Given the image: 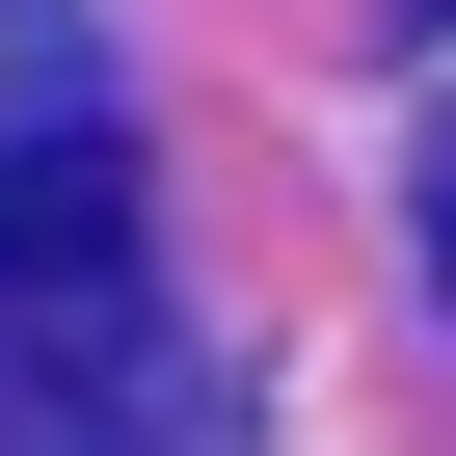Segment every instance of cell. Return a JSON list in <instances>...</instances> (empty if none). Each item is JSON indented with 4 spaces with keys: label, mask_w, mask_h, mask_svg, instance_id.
<instances>
[{
    "label": "cell",
    "mask_w": 456,
    "mask_h": 456,
    "mask_svg": "<svg viewBox=\"0 0 456 456\" xmlns=\"http://www.w3.org/2000/svg\"><path fill=\"white\" fill-rule=\"evenodd\" d=\"M0 429H161V188L108 108L0 134Z\"/></svg>",
    "instance_id": "6da1fadb"
},
{
    "label": "cell",
    "mask_w": 456,
    "mask_h": 456,
    "mask_svg": "<svg viewBox=\"0 0 456 456\" xmlns=\"http://www.w3.org/2000/svg\"><path fill=\"white\" fill-rule=\"evenodd\" d=\"M403 188H429V296H456V108H429V161H403Z\"/></svg>",
    "instance_id": "7a4b0ae2"
},
{
    "label": "cell",
    "mask_w": 456,
    "mask_h": 456,
    "mask_svg": "<svg viewBox=\"0 0 456 456\" xmlns=\"http://www.w3.org/2000/svg\"><path fill=\"white\" fill-rule=\"evenodd\" d=\"M376 28H456V0H376Z\"/></svg>",
    "instance_id": "3957f363"
}]
</instances>
